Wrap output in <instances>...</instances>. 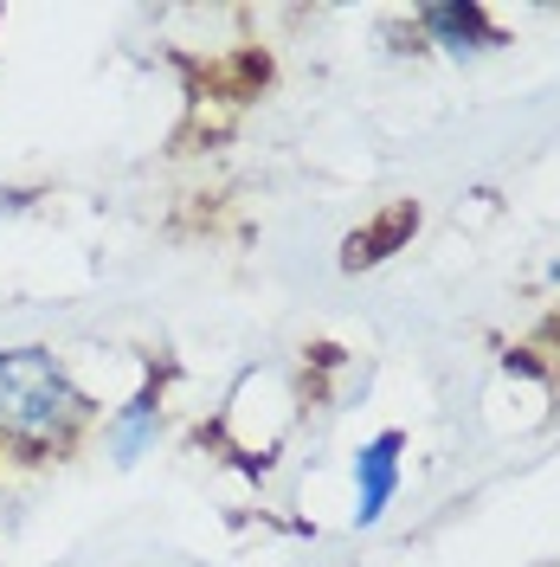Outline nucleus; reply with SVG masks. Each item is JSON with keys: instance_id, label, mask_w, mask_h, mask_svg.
I'll return each instance as SVG.
<instances>
[{"instance_id": "nucleus-1", "label": "nucleus", "mask_w": 560, "mask_h": 567, "mask_svg": "<svg viewBox=\"0 0 560 567\" xmlns=\"http://www.w3.org/2000/svg\"><path fill=\"white\" fill-rule=\"evenodd\" d=\"M84 420H91V400L52 349L0 354V439L27 452H65L84 432Z\"/></svg>"}, {"instance_id": "nucleus-2", "label": "nucleus", "mask_w": 560, "mask_h": 567, "mask_svg": "<svg viewBox=\"0 0 560 567\" xmlns=\"http://www.w3.org/2000/svg\"><path fill=\"white\" fill-rule=\"evenodd\" d=\"M393 484H400V432H381L361 464H354V523H381V509L393 503Z\"/></svg>"}, {"instance_id": "nucleus-3", "label": "nucleus", "mask_w": 560, "mask_h": 567, "mask_svg": "<svg viewBox=\"0 0 560 567\" xmlns=\"http://www.w3.org/2000/svg\"><path fill=\"white\" fill-rule=\"evenodd\" d=\"M148 439H155V400L142 393V400H129V413L110 425V445H116V464H136L142 452H148Z\"/></svg>"}, {"instance_id": "nucleus-4", "label": "nucleus", "mask_w": 560, "mask_h": 567, "mask_svg": "<svg viewBox=\"0 0 560 567\" xmlns=\"http://www.w3.org/2000/svg\"><path fill=\"white\" fill-rule=\"evenodd\" d=\"M425 27H432V33H445V52H464V39L484 33V13H477V7H432V13H425Z\"/></svg>"}]
</instances>
